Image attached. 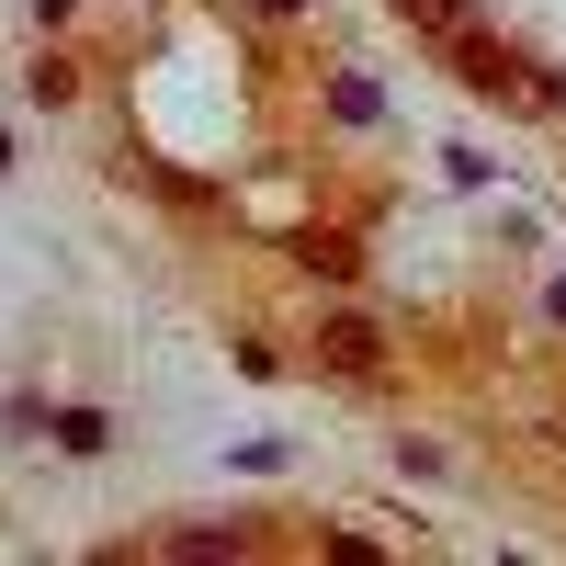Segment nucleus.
<instances>
[{
	"label": "nucleus",
	"instance_id": "f257e3e1",
	"mask_svg": "<svg viewBox=\"0 0 566 566\" xmlns=\"http://www.w3.org/2000/svg\"><path fill=\"white\" fill-rule=\"evenodd\" d=\"M317 352L340 363V374H374V363H386V340H374V317H328V328H317Z\"/></svg>",
	"mask_w": 566,
	"mask_h": 566
},
{
	"label": "nucleus",
	"instance_id": "f03ea898",
	"mask_svg": "<svg viewBox=\"0 0 566 566\" xmlns=\"http://www.w3.org/2000/svg\"><path fill=\"white\" fill-rule=\"evenodd\" d=\"M57 442H69V453H103L114 431H103V419H91V408H57Z\"/></svg>",
	"mask_w": 566,
	"mask_h": 566
}]
</instances>
